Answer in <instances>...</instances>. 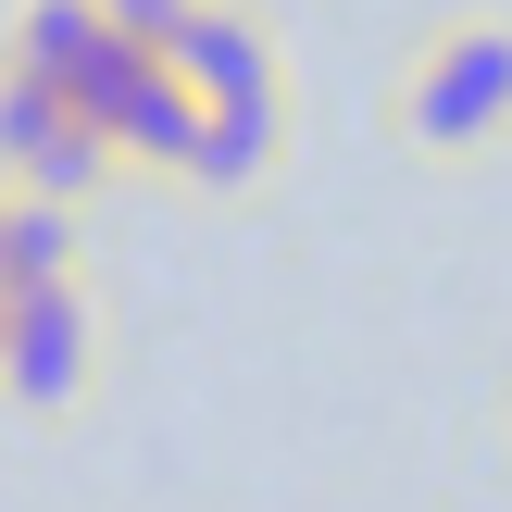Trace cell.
<instances>
[{"instance_id":"8","label":"cell","mask_w":512,"mask_h":512,"mask_svg":"<svg viewBox=\"0 0 512 512\" xmlns=\"http://www.w3.org/2000/svg\"><path fill=\"white\" fill-rule=\"evenodd\" d=\"M100 25H113L125 50H175V25H188V0H100Z\"/></svg>"},{"instance_id":"4","label":"cell","mask_w":512,"mask_h":512,"mask_svg":"<svg viewBox=\"0 0 512 512\" xmlns=\"http://www.w3.org/2000/svg\"><path fill=\"white\" fill-rule=\"evenodd\" d=\"M175 88L188 100H288V63H275V25L250 13V0H188V25H175Z\"/></svg>"},{"instance_id":"5","label":"cell","mask_w":512,"mask_h":512,"mask_svg":"<svg viewBox=\"0 0 512 512\" xmlns=\"http://www.w3.org/2000/svg\"><path fill=\"white\" fill-rule=\"evenodd\" d=\"M275 163H288V100H200L175 188H200V200H250Z\"/></svg>"},{"instance_id":"7","label":"cell","mask_w":512,"mask_h":512,"mask_svg":"<svg viewBox=\"0 0 512 512\" xmlns=\"http://www.w3.org/2000/svg\"><path fill=\"white\" fill-rule=\"evenodd\" d=\"M75 275V200H0V300H25V288H63Z\"/></svg>"},{"instance_id":"2","label":"cell","mask_w":512,"mask_h":512,"mask_svg":"<svg viewBox=\"0 0 512 512\" xmlns=\"http://www.w3.org/2000/svg\"><path fill=\"white\" fill-rule=\"evenodd\" d=\"M113 175H125L113 138H100L63 88H38V75L0 63V188H25V200H100Z\"/></svg>"},{"instance_id":"3","label":"cell","mask_w":512,"mask_h":512,"mask_svg":"<svg viewBox=\"0 0 512 512\" xmlns=\"http://www.w3.org/2000/svg\"><path fill=\"white\" fill-rule=\"evenodd\" d=\"M88 375H100V313H88L75 275L0 300V400H13V413H75Z\"/></svg>"},{"instance_id":"6","label":"cell","mask_w":512,"mask_h":512,"mask_svg":"<svg viewBox=\"0 0 512 512\" xmlns=\"http://www.w3.org/2000/svg\"><path fill=\"white\" fill-rule=\"evenodd\" d=\"M113 25H100V0H13V25H0V63H13V75H38V88H88V75L100 63H113Z\"/></svg>"},{"instance_id":"1","label":"cell","mask_w":512,"mask_h":512,"mask_svg":"<svg viewBox=\"0 0 512 512\" xmlns=\"http://www.w3.org/2000/svg\"><path fill=\"white\" fill-rule=\"evenodd\" d=\"M400 150L413 163H488V150L512 138V13H450L425 25L413 75H400Z\"/></svg>"}]
</instances>
